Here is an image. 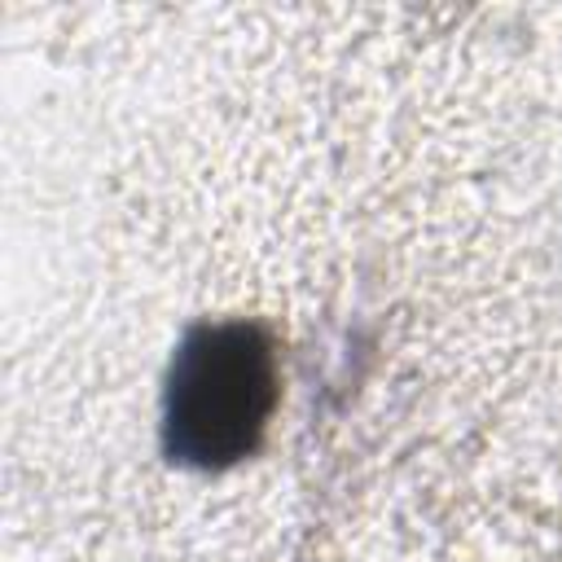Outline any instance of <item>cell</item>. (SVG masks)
<instances>
[{"label":"cell","mask_w":562,"mask_h":562,"mask_svg":"<svg viewBox=\"0 0 562 562\" xmlns=\"http://www.w3.org/2000/svg\"><path fill=\"white\" fill-rule=\"evenodd\" d=\"M268 408L272 360L250 329H211L184 347L171 382V443L184 457H241L255 443Z\"/></svg>","instance_id":"obj_1"}]
</instances>
